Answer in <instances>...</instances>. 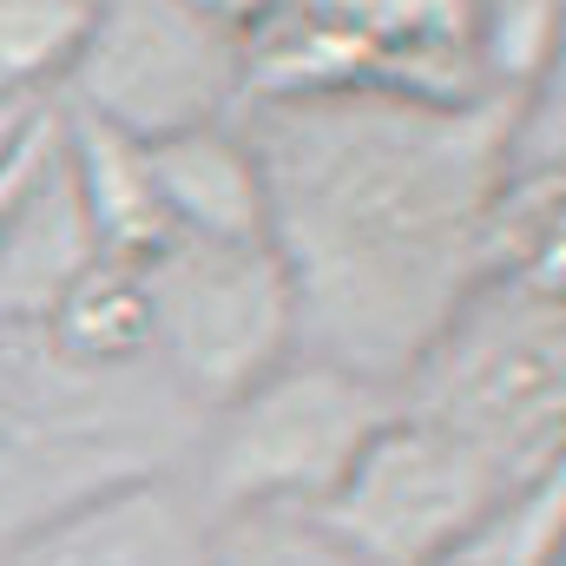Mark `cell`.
Segmentation results:
<instances>
[{"label": "cell", "mask_w": 566, "mask_h": 566, "mask_svg": "<svg viewBox=\"0 0 566 566\" xmlns=\"http://www.w3.org/2000/svg\"><path fill=\"white\" fill-rule=\"evenodd\" d=\"M46 145H53V113L33 126V139L20 145V151H13V165L0 171V231H7V218H13V198L27 191V178H33V165H40V151H46Z\"/></svg>", "instance_id": "cell-16"}, {"label": "cell", "mask_w": 566, "mask_h": 566, "mask_svg": "<svg viewBox=\"0 0 566 566\" xmlns=\"http://www.w3.org/2000/svg\"><path fill=\"white\" fill-rule=\"evenodd\" d=\"M554 53H560V7H547V0L474 7L468 60H474V80H488L494 99H521L541 80H554Z\"/></svg>", "instance_id": "cell-14"}, {"label": "cell", "mask_w": 566, "mask_h": 566, "mask_svg": "<svg viewBox=\"0 0 566 566\" xmlns=\"http://www.w3.org/2000/svg\"><path fill=\"white\" fill-rule=\"evenodd\" d=\"M205 566H369L329 521L323 507H238V514H211V547Z\"/></svg>", "instance_id": "cell-12"}, {"label": "cell", "mask_w": 566, "mask_h": 566, "mask_svg": "<svg viewBox=\"0 0 566 566\" xmlns=\"http://www.w3.org/2000/svg\"><path fill=\"white\" fill-rule=\"evenodd\" d=\"M560 534H566V481L560 468L514 481L474 527L468 541L434 566H560Z\"/></svg>", "instance_id": "cell-13"}, {"label": "cell", "mask_w": 566, "mask_h": 566, "mask_svg": "<svg viewBox=\"0 0 566 566\" xmlns=\"http://www.w3.org/2000/svg\"><path fill=\"white\" fill-rule=\"evenodd\" d=\"M139 271L145 343L211 409L303 356L296 290L271 238H165Z\"/></svg>", "instance_id": "cell-3"}, {"label": "cell", "mask_w": 566, "mask_h": 566, "mask_svg": "<svg viewBox=\"0 0 566 566\" xmlns=\"http://www.w3.org/2000/svg\"><path fill=\"white\" fill-rule=\"evenodd\" d=\"M86 33L93 0H0V99L53 106Z\"/></svg>", "instance_id": "cell-11"}, {"label": "cell", "mask_w": 566, "mask_h": 566, "mask_svg": "<svg viewBox=\"0 0 566 566\" xmlns=\"http://www.w3.org/2000/svg\"><path fill=\"white\" fill-rule=\"evenodd\" d=\"M501 133L507 99L323 93L258 113L244 139L264 171V238L296 290L310 356L369 382L422 363L488 271L507 191Z\"/></svg>", "instance_id": "cell-1"}, {"label": "cell", "mask_w": 566, "mask_h": 566, "mask_svg": "<svg viewBox=\"0 0 566 566\" xmlns=\"http://www.w3.org/2000/svg\"><path fill=\"white\" fill-rule=\"evenodd\" d=\"M211 514L178 481H119L40 521L7 566H205Z\"/></svg>", "instance_id": "cell-7"}, {"label": "cell", "mask_w": 566, "mask_h": 566, "mask_svg": "<svg viewBox=\"0 0 566 566\" xmlns=\"http://www.w3.org/2000/svg\"><path fill=\"white\" fill-rule=\"evenodd\" d=\"M53 106H27V99H0V171L13 165V151L33 139V126L46 119Z\"/></svg>", "instance_id": "cell-17"}, {"label": "cell", "mask_w": 566, "mask_h": 566, "mask_svg": "<svg viewBox=\"0 0 566 566\" xmlns=\"http://www.w3.org/2000/svg\"><path fill=\"white\" fill-rule=\"evenodd\" d=\"M422 422L468 441L507 488L560 468V303L547 283L488 277L416 363Z\"/></svg>", "instance_id": "cell-2"}, {"label": "cell", "mask_w": 566, "mask_h": 566, "mask_svg": "<svg viewBox=\"0 0 566 566\" xmlns=\"http://www.w3.org/2000/svg\"><path fill=\"white\" fill-rule=\"evenodd\" d=\"M244 93V27L224 7L119 0L93 7V33L66 73V113L139 145L224 126Z\"/></svg>", "instance_id": "cell-4"}, {"label": "cell", "mask_w": 566, "mask_h": 566, "mask_svg": "<svg viewBox=\"0 0 566 566\" xmlns=\"http://www.w3.org/2000/svg\"><path fill=\"white\" fill-rule=\"evenodd\" d=\"M507 494V481L448 428L396 409L329 488L323 521L369 566H434Z\"/></svg>", "instance_id": "cell-6"}, {"label": "cell", "mask_w": 566, "mask_h": 566, "mask_svg": "<svg viewBox=\"0 0 566 566\" xmlns=\"http://www.w3.org/2000/svg\"><path fill=\"white\" fill-rule=\"evenodd\" d=\"M60 151H66V171H73V191H80V211L93 224L99 258L106 264H145L171 238L158 191H151L145 145L99 126V119L60 113Z\"/></svg>", "instance_id": "cell-10"}, {"label": "cell", "mask_w": 566, "mask_h": 566, "mask_svg": "<svg viewBox=\"0 0 566 566\" xmlns=\"http://www.w3.org/2000/svg\"><path fill=\"white\" fill-rule=\"evenodd\" d=\"M145 165H151V191L171 238H264L271 224L264 171L231 119L145 145Z\"/></svg>", "instance_id": "cell-9"}, {"label": "cell", "mask_w": 566, "mask_h": 566, "mask_svg": "<svg viewBox=\"0 0 566 566\" xmlns=\"http://www.w3.org/2000/svg\"><path fill=\"white\" fill-rule=\"evenodd\" d=\"M382 382L323 363V356H290L258 389L218 409V434L205 454V514H238V507H323L329 488L349 474L363 441L389 422Z\"/></svg>", "instance_id": "cell-5"}, {"label": "cell", "mask_w": 566, "mask_h": 566, "mask_svg": "<svg viewBox=\"0 0 566 566\" xmlns=\"http://www.w3.org/2000/svg\"><path fill=\"white\" fill-rule=\"evenodd\" d=\"M66 356L86 363H119L145 349V296H139V271L133 264H93L86 277L60 296V310L46 316Z\"/></svg>", "instance_id": "cell-15"}, {"label": "cell", "mask_w": 566, "mask_h": 566, "mask_svg": "<svg viewBox=\"0 0 566 566\" xmlns=\"http://www.w3.org/2000/svg\"><path fill=\"white\" fill-rule=\"evenodd\" d=\"M99 264L93 224L80 211L66 151H60V113H53V145L40 151L27 191L13 198V218L0 231V316L7 323H46L60 296Z\"/></svg>", "instance_id": "cell-8"}]
</instances>
